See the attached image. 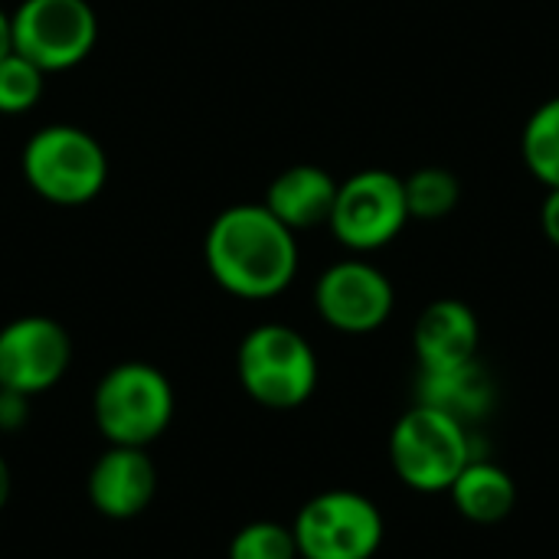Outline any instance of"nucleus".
<instances>
[{
	"instance_id": "nucleus-13",
	"label": "nucleus",
	"mask_w": 559,
	"mask_h": 559,
	"mask_svg": "<svg viewBox=\"0 0 559 559\" xmlns=\"http://www.w3.org/2000/svg\"><path fill=\"white\" fill-rule=\"evenodd\" d=\"M337 200V180L314 164H295L282 170L265 193V206L275 219H282L292 233L328 226Z\"/></svg>"
},
{
	"instance_id": "nucleus-20",
	"label": "nucleus",
	"mask_w": 559,
	"mask_h": 559,
	"mask_svg": "<svg viewBox=\"0 0 559 559\" xmlns=\"http://www.w3.org/2000/svg\"><path fill=\"white\" fill-rule=\"evenodd\" d=\"M26 400H29V396L0 390V429L13 432V429H20V426L26 423Z\"/></svg>"
},
{
	"instance_id": "nucleus-23",
	"label": "nucleus",
	"mask_w": 559,
	"mask_h": 559,
	"mask_svg": "<svg viewBox=\"0 0 559 559\" xmlns=\"http://www.w3.org/2000/svg\"><path fill=\"white\" fill-rule=\"evenodd\" d=\"M7 501H10V468L0 455V511L7 508Z\"/></svg>"
},
{
	"instance_id": "nucleus-16",
	"label": "nucleus",
	"mask_w": 559,
	"mask_h": 559,
	"mask_svg": "<svg viewBox=\"0 0 559 559\" xmlns=\"http://www.w3.org/2000/svg\"><path fill=\"white\" fill-rule=\"evenodd\" d=\"M521 154L527 170L547 187H559V95L544 102L524 124Z\"/></svg>"
},
{
	"instance_id": "nucleus-18",
	"label": "nucleus",
	"mask_w": 559,
	"mask_h": 559,
	"mask_svg": "<svg viewBox=\"0 0 559 559\" xmlns=\"http://www.w3.org/2000/svg\"><path fill=\"white\" fill-rule=\"evenodd\" d=\"M46 72L36 69L20 52H7L0 59V115H23L43 95Z\"/></svg>"
},
{
	"instance_id": "nucleus-5",
	"label": "nucleus",
	"mask_w": 559,
	"mask_h": 559,
	"mask_svg": "<svg viewBox=\"0 0 559 559\" xmlns=\"http://www.w3.org/2000/svg\"><path fill=\"white\" fill-rule=\"evenodd\" d=\"M92 416L108 445L147 449L174 419L170 380L141 360L118 364L98 380L92 393Z\"/></svg>"
},
{
	"instance_id": "nucleus-1",
	"label": "nucleus",
	"mask_w": 559,
	"mask_h": 559,
	"mask_svg": "<svg viewBox=\"0 0 559 559\" xmlns=\"http://www.w3.org/2000/svg\"><path fill=\"white\" fill-rule=\"evenodd\" d=\"M203 259L223 292L265 301L295 282L298 239L265 203H236L210 223Z\"/></svg>"
},
{
	"instance_id": "nucleus-22",
	"label": "nucleus",
	"mask_w": 559,
	"mask_h": 559,
	"mask_svg": "<svg viewBox=\"0 0 559 559\" xmlns=\"http://www.w3.org/2000/svg\"><path fill=\"white\" fill-rule=\"evenodd\" d=\"M13 52V26H10V13L0 10V59Z\"/></svg>"
},
{
	"instance_id": "nucleus-7",
	"label": "nucleus",
	"mask_w": 559,
	"mask_h": 559,
	"mask_svg": "<svg viewBox=\"0 0 559 559\" xmlns=\"http://www.w3.org/2000/svg\"><path fill=\"white\" fill-rule=\"evenodd\" d=\"M13 52L43 72L79 66L98 39V16L88 0H23L10 13Z\"/></svg>"
},
{
	"instance_id": "nucleus-2",
	"label": "nucleus",
	"mask_w": 559,
	"mask_h": 559,
	"mask_svg": "<svg viewBox=\"0 0 559 559\" xmlns=\"http://www.w3.org/2000/svg\"><path fill=\"white\" fill-rule=\"evenodd\" d=\"M475 459V439L455 416L416 403L390 432V465L396 478L419 495H445Z\"/></svg>"
},
{
	"instance_id": "nucleus-9",
	"label": "nucleus",
	"mask_w": 559,
	"mask_h": 559,
	"mask_svg": "<svg viewBox=\"0 0 559 559\" xmlns=\"http://www.w3.org/2000/svg\"><path fill=\"white\" fill-rule=\"evenodd\" d=\"M72 360L66 328L43 314H26L0 328V390L36 396L52 390Z\"/></svg>"
},
{
	"instance_id": "nucleus-19",
	"label": "nucleus",
	"mask_w": 559,
	"mask_h": 559,
	"mask_svg": "<svg viewBox=\"0 0 559 559\" xmlns=\"http://www.w3.org/2000/svg\"><path fill=\"white\" fill-rule=\"evenodd\" d=\"M229 559H298L292 527L275 521H252L229 540Z\"/></svg>"
},
{
	"instance_id": "nucleus-17",
	"label": "nucleus",
	"mask_w": 559,
	"mask_h": 559,
	"mask_svg": "<svg viewBox=\"0 0 559 559\" xmlns=\"http://www.w3.org/2000/svg\"><path fill=\"white\" fill-rule=\"evenodd\" d=\"M409 219H445L462 200V180L449 167H419L403 180Z\"/></svg>"
},
{
	"instance_id": "nucleus-14",
	"label": "nucleus",
	"mask_w": 559,
	"mask_h": 559,
	"mask_svg": "<svg viewBox=\"0 0 559 559\" xmlns=\"http://www.w3.org/2000/svg\"><path fill=\"white\" fill-rule=\"evenodd\" d=\"M419 403L455 416L472 426L495 409V380L481 360L452 367V370H419Z\"/></svg>"
},
{
	"instance_id": "nucleus-11",
	"label": "nucleus",
	"mask_w": 559,
	"mask_h": 559,
	"mask_svg": "<svg viewBox=\"0 0 559 559\" xmlns=\"http://www.w3.org/2000/svg\"><path fill=\"white\" fill-rule=\"evenodd\" d=\"M157 495V465L147 449L111 445L88 472V501L108 521H131L151 508Z\"/></svg>"
},
{
	"instance_id": "nucleus-15",
	"label": "nucleus",
	"mask_w": 559,
	"mask_h": 559,
	"mask_svg": "<svg viewBox=\"0 0 559 559\" xmlns=\"http://www.w3.org/2000/svg\"><path fill=\"white\" fill-rule=\"evenodd\" d=\"M445 495L452 498V504L459 508V514L465 521L485 524V527L508 521L518 508V485H514L511 472L481 455H475L462 468V475L452 481V488Z\"/></svg>"
},
{
	"instance_id": "nucleus-10",
	"label": "nucleus",
	"mask_w": 559,
	"mask_h": 559,
	"mask_svg": "<svg viewBox=\"0 0 559 559\" xmlns=\"http://www.w3.org/2000/svg\"><path fill=\"white\" fill-rule=\"evenodd\" d=\"M396 305L393 282L364 259H344L321 272L314 285V308L324 324L341 334L380 331Z\"/></svg>"
},
{
	"instance_id": "nucleus-3",
	"label": "nucleus",
	"mask_w": 559,
	"mask_h": 559,
	"mask_svg": "<svg viewBox=\"0 0 559 559\" xmlns=\"http://www.w3.org/2000/svg\"><path fill=\"white\" fill-rule=\"evenodd\" d=\"M236 377L259 406L298 409L318 390V357L295 328L259 324L236 350Z\"/></svg>"
},
{
	"instance_id": "nucleus-12",
	"label": "nucleus",
	"mask_w": 559,
	"mask_h": 559,
	"mask_svg": "<svg viewBox=\"0 0 559 559\" xmlns=\"http://www.w3.org/2000/svg\"><path fill=\"white\" fill-rule=\"evenodd\" d=\"M419 370H452L478 360L481 324L478 314L459 298H439L423 308L413 328Z\"/></svg>"
},
{
	"instance_id": "nucleus-21",
	"label": "nucleus",
	"mask_w": 559,
	"mask_h": 559,
	"mask_svg": "<svg viewBox=\"0 0 559 559\" xmlns=\"http://www.w3.org/2000/svg\"><path fill=\"white\" fill-rule=\"evenodd\" d=\"M540 226H544V236L559 249V187L547 190L544 197V206H540Z\"/></svg>"
},
{
	"instance_id": "nucleus-6",
	"label": "nucleus",
	"mask_w": 559,
	"mask_h": 559,
	"mask_svg": "<svg viewBox=\"0 0 559 559\" xmlns=\"http://www.w3.org/2000/svg\"><path fill=\"white\" fill-rule=\"evenodd\" d=\"M298 559H373L386 524L380 508L350 488L314 495L292 524Z\"/></svg>"
},
{
	"instance_id": "nucleus-8",
	"label": "nucleus",
	"mask_w": 559,
	"mask_h": 559,
	"mask_svg": "<svg viewBox=\"0 0 559 559\" xmlns=\"http://www.w3.org/2000/svg\"><path fill=\"white\" fill-rule=\"evenodd\" d=\"M409 223L403 177L390 170H360L337 183V200L331 210V233L341 246L354 252H373L390 246Z\"/></svg>"
},
{
	"instance_id": "nucleus-4",
	"label": "nucleus",
	"mask_w": 559,
	"mask_h": 559,
	"mask_svg": "<svg viewBox=\"0 0 559 559\" xmlns=\"http://www.w3.org/2000/svg\"><path fill=\"white\" fill-rule=\"evenodd\" d=\"M23 177L56 206H82L108 183V154L79 124H46L23 144Z\"/></svg>"
}]
</instances>
